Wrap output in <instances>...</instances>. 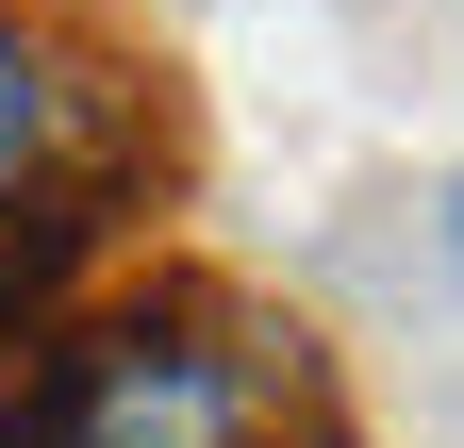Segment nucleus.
Returning <instances> with one entry per match:
<instances>
[{
    "instance_id": "2",
    "label": "nucleus",
    "mask_w": 464,
    "mask_h": 448,
    "mask_svg": "<svg viewBox=\"0 0 464 448\" xmlns=\"http://www.w3.org/2000/svg\"><path fill=\"white\" fill-rule=\"evenodd\" d=\"M67 150H83V67H67V34H50V17L0 0V200L67 183Z\"/></svg>"
},
{
    "instance_id": "1",
    "label": "nucleus",
    "mask_w": 464,
    "mask_h": 448,
    "mask_svg": "<svg viewBox=\"0 0 464 448\" xmlns=\"http://www.w3.org/2000/svg\"><path fill=\"white\" fill-rule=\"evenodd\" d=\"M0 448H348V415L282 316L150 283L34 332V365L0 382Z\"/></svg>"
}]
</instances>
